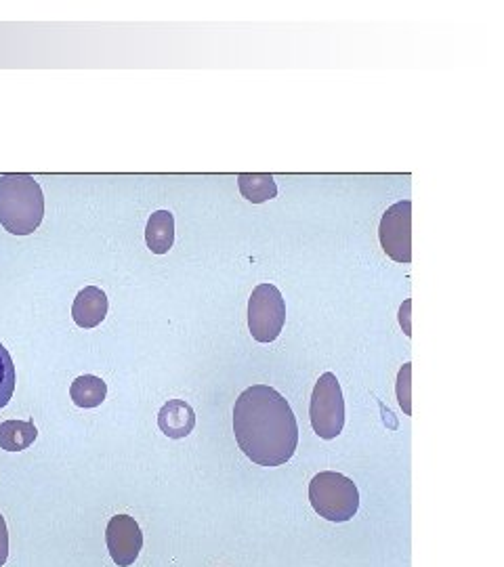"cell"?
<instances>
[{
	"label": "cell",
	"mask_w": 504,
	"mask_h": 567,
	"mask_svg": "<svg viewBox=\"0 0 504 567\" xmlns=\"http://www.w3.org/2000/svg\"><path fill=\"white\" fill-rule=\"evenodd\" d=\"M234 433L240 450L259 467H280L299 446V425L288 399L269 385H252L234 406Z\"/></svg>",
	"instance_id": "obj_1"
},
{
	"label": "cell",
	"mask_w": 504,
	"mask_h": 567,
	"mask_svg": "<svg viewBox=\"0 0 504 567\" xmlns=\"http://www.w3.org/2000/svg\"><path fill=\"white\" fill-rule=\"evenodd\" d=\"M45 219V196L30 175L0 177V225L13 236H30Z\"/></svg>",
	"instance_id": "obj_2"
},
{
	"label": "cell",
	"mask_w": 504,
	"mask_h": 567,
	"mask_svg": "<svg viewBox=\"0 0 504 567\" xmlns=\"http://www.w3.org/2000/svg\"><path fill=\"white\" fill-rule=\"evenodd\" d=\"M309 502L313 511L326 521L345 523L360 509V492L343 473L324 471L309 483Z\"/></svg>",
	"instance_id": "obj_3"
},
{
	"label": "cell",
	"mask_w": 504,
	"mask_h": 567,
	"mask_svg": "<svg viewBox=\"0 0 504 567\" xmlns=\"http://www.w3.org/2000/svg\"><path fill=\"white\" fill-rule=\"evenodd\" d=\"M309 418L315 435L322 439H336L345 427V399L339 378L324 372L311 393Z\"/></svg>",
	"instance_id": "obj_4"
},
{
	"label": "cell",
	"mask_w": 504,
	"mask_h": 567,
	"mask_svg": "<svg viewBox=\"0 0 504 567\" xmlns=\"http://www.w3.org/2000/svg\"><path fill=\"white\" fill-rule=\"evenodd\" d=\"M286 324V303L278 286L259 284L248 299V330L257 343H273Z\"/></svg>",
	"instance_id": "obj_5"
},
{
	"label": "cell",
	"mask_w": 504,
	"mask_h": 567,
	"mask_svg": "<svg viewBox=\"0 0 504 567\" xmlns=\"http://www.w3.org/2000/svg\"><path fill=\"white\" fill-rule=\"evenodd\" d=\"M381 246L397 263L412 261V202L402 200L387 208L378 227Z\"/></svg>",
	"instance_id": "obj_6"
},
{
	"label": "cell",
	"mask_w": 504,
	"mask_h": 567,
	"mask_svg": "<svg viewBox=\"0 0 504 567\" xmlns=\"http://www.w3.org/2000/svg\"><path fill=\"white\" fill-rule=\"evenodd\" d=\"M105 544H108L110 557L118 567L133 565L143 549V534L139 523L129 515L112 517L108 530H105Z\"/></svg>",
	"instance_id": "obj_7"
},
{
	"label": "cell",
	"mask_w": 504,
	"mask_h": 567,
	"mask_svg": "<svg viewBox=\"0 0 504 567\" xmlns=\"http://www.w3.org/2000/svg\"><path fill=\"white\" fill-rule=\"evenodd\" d=\"M108 315V297L97 286L82 288L72 305V318L80 328H97Z\"/></svg>",
	"instance_id": "obj_8"
},
{
	"label": "cell",
	"mask_w": 504,
	"mask_h": 567,
	"mask_svg": "<svg viewBox=\"0 0 504 567\" xmlns=\"http://www.w3.org/2000/svg\"><path fill=\"white\" fill-rule=\"evenodd\" d=\"M158 427L171 439H183L196 427V412L183 399H168L158 412Z\"/></svg>",
	"instance_id": "obj_9"
},
{
	"label": "cell",
	"mask_w": 504,
	"mask_h": 567,
	"mask_svg": "<svg viewBox=\"0 0 504 567\" xmlns=\"http://www.w3.org/2000/svg\"><path fill=\"white\" fill-rule=\"evenodd\" d=\"M145 244L154 255H166L175 244V217L168 210H156L145 227Z\"/></svg>",
	"instance_id": "obj_10"
},
{
	"label": "cell",
	"mask_w": 504,
	"mask_h": 567,
	"mask_svg": "<svg viewBox=\"0 0 504 567\" xmlns=\"http://www.w3.org/2000/svg\"><path fill=\"white\" fill-rule=\"evenodd\" d=\"M38 437V429L30 420H7L0 425V450L21 452L28 450Z\"/></svg>",
	"instance_id": "obj_11"
},
{
	"label": "cell",
	"mask_w": 504,
	"mask_h": 567,
	"mask_svg": "<svg viewBox=\"0 0 504 567\" xmlns=\"http://www.w3.org/2000/svg\"><path fill=\"white\" fill-rule=\"evenodd\" d=\"M105 395H108V385L93 374L78 376L70 387V397L78 408H97L105 402Z\"/></svg>",
	"instance_id": "obj_12"
},
{
	"label": "cell",
	"mask_w": 504,
	"mask_h": 567,
	"mask_svg": "<svg viewBox=\"0 0 504 567\" xmlns=\"http://www.w3.org/2000/svg\"><path fill=\"white\" fill-rule=\"evenodd\" d=\"M238 187L240 194L252 204H263L278 196V185L269 173H242L238 175Z\"/></svg>",
	"instance_id": "obj_13"
},
{
	"label": "cell",
	"mask_w": 504,
	"mask_h": 567,
	"mask_svg": "<svg viewBox=\"0 0 504 567\" xmlns=\"http://www.w3.org/2000/svg\"><path fill=\"white\" fill-rule=\"evenodd\" d=\"M15 383H17V376H15L13 357L5 349V345L0 343V410H3L11 402Z\"/></svg>",
	"instance_id": "obj_14"
},
{
	"label": "cell",
	"mask_w": 504,
	"mask_h": 567,
	"mask_svg": "<svg viewBox=\"0 0 504 567\" xmlns=\"http://www.w3.org/2000/svg\"><path fill=\"white\" fill-rule=\"evenodd\" d=\"M410 372H412V364H406L402 370H399V376H397V399H399V406L404 408L406 414H410V391H408Z\"/></svg>",
	"instance_id": "obj_15"
},
{
	"label": "cell",
	"mask_w": 504,
	"mask_h": 567,
	"mask_svg": "<svg viewBox=\"0 0 504 567\" xmlns=\"http://www.w3.org/2000/svg\"><path fill=\"white\" fill-rule=\"evenodd\" d=\"M7 557H9V530L5 517L0 515V567L7 563Z\"/></svg>",
	"instance_id": "obj_16"
}]
</instances>
